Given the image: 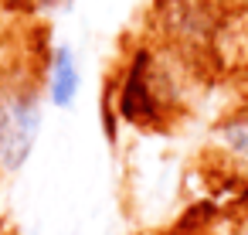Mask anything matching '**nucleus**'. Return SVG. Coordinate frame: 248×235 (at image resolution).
Returning a JSON list of instances; mask_svg holds the SVG:
<instances>
[{
  "mask_svg": "<svg viewBox=\"0 0 248 235\" xmlns=\"http://www.w3.org/2000/svg\"><path fill=\"white\" fill-rule=\"evenodd\" d=\"M106 99L112 102L116 116L123 126H136V130H163L180 102H184V89H180V75L170 68L167 55H160L150 45H136L123 68L116 72Z\"/></svg>",
  "mask_w": 248,
  "mask_h": 235,
  "instance_id": "1",
  "label": "nucleus"
},
{
  "mask_svg": "<svg viewBox=\"0 0 248 235\" xmlns=\"http://www.w3.org/2000/svg\"><path fill=\"white\" fill-rule=\"evenodd\" d=\"M45 106L41 82L31 72H0V177L28 167L45 126Z\"/></svg>",
  "mask_w": 248,
  "mask_h": 235,
  "instance_id": "2",
  "label": "nucleus"
},
{
  "mask_svg": "<svg viewBox=\"0 0 248 235\" xmlns=\"http://www.w3.org/2000/svg\"><path fill=\"white\" fill-rule=\"evenodd\" d=\"M224 11L217 0H160L156 4V31L177 55H201L214 48Z\"/></svg>",
  "mask_w": 248,
  "mask_h": 235,
  "instance_id": "3",
  "label": "nucleus"
},
{
  "mask_svg": "<svg viewBox=\"0 0 248 235\" xmlns=\"http://www.w3.org/2000/svg\"><path fill=\"white\" fill-rule=\"evenodd\" d=\"M41 92H45V102L51 109H72L78 92H82V62H78V51L68 45V41H58L45 51V62H41Z\"/></svg>",
  "mask_w": 248,
  "mask_h": 235,
  "instance_id": "4",
  "label": "nucleus"
},
{
  "mask_svg": "<svg viewBox=\"0 0 248 235\" xmlns=\"http://www.w3.org/2000/svg\"><path fill=\"white\" fill-rule=\"evenodd\" d=\"M207 147L221 167L248 177V102L234 106L231 113H224L211 126Z\"/></svg>",
  "mask_w": 248,
  "mask_h": 235,
  "instance_id": "5",
  "label": "nucleus"
},
{
  "mask_svg": "<svg viewBox=\"0 0 248 235\" xmlns=\"http://www.w3.org/2000/svg\"><path fill=\"white\" fill-rule=\"evenodd\" d=\"M21 4L31 11V14H58L65 7H72V0H21Z\"/></svg>",
  "mask_w": 248,
  "mask_h": 235,
  "instance_id": "6",
  "label": "nucleus"
},
{
  "mask_svg": "<svg viewBox=\"0 0 248 235\" xmlns=\"http://www.w3.org/2000/svg\"><path fill=\"white\" fill-rule=\"evenodd\" d=\"M238 235H248V215H245V218H238Z\"/></svg>",
  "mask_w": 248,
  "mask_h": 235,
  "instance_id": "7",
  "label": "nucleus"
},
{
  "mask_svg": "<svg viewBox=\"0 0 248 235\" xmlns=\"http://www.w3.org/2000/svg\"><path fill=\"white\" fill-rule=\"evenodd\" d=\"M231 7H238V11H245V14H248V0H231Z\"/></svg>",
  "mask_w": 248,
  "mask_h": 235,
  "instance_id": "8",
  "label": "nucleus"
}]
</instances>
